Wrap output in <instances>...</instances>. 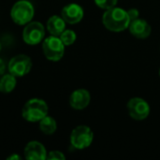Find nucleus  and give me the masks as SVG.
I'll return each instance as SVG.
<instances>
[{
	"instance_id": "16",
	"label": "nucleus",
	"mask_w": 160,
	"mask_h": 160,
	"mask_svg": "<svg viewBox=\"0 0 160 160\" xmlns=\"http://www.w3.org/2000/svg\"><path fill=\"white\" fill-rule=\"evenodd\" d=\"M59 38H60V39L62 40V42L64 43L65 46H70L75 42L76 38H77V36H76V33L73 30L65 29L63 31V33L59 36Z\"/></svg>"
},
{
	"instance_id": "6",
	"label": "nucleus",
	"mask_w": 160,
	"mask_h": 160,
	"mask_svg": "<svg viewBox=\"0 0 160 160\" xmlns=\"http://www.w3.org/2000/svg\"><path fill=\"white\" fill-rule=\"evenodd\" d=\"M45 28L39 22H30L25 24L22 31V39L28 45H37L43 41Z\"/></svg>"
},
{
	"instance_id": "23",
	"label": "nucleus",
	"mask_w": 160,
	"mask_h": 160,
	"mask_svg": "<svg viewBox=\"0 0 160 160\" xmlns=\"http://www.w3.org/2000/svg\"><path fill=\"white\" fill-rule=\"evenodd\" d=\"M159 77H160V68H159Z\"/></svg>"
},
{
	"instance_id": "21",
	"label": "nucleus",
	"mask_w": 160,
	"mask_h": 160,
	"mask_svg": "<svg viewBox=\"0 0 160 160\" xmlns=\"http://www.w3.org/2000/svg\"><path fill=\"white\" fill-rule=\"evenodd\" d=\"M22 158L19 155H16V154H12L10 155L9 157L7 158V160H20Z\"/></svg>"
},
{
	"instance_id": "15",
	"label": "nucleus",
	"mask_w": 160,
	"mask_h": 160,
	"mask_svg": "<svg viewBox=\"0 0 160 160\" xmlns=\"http://www.w3.org/2000/svg\"><path fill=\"white\" fill-rule=\"evenodd\" d=\"M39 129L45 135H52L57 129V124L54 118L46 115L39 121Z\"/></svg>"
},
{
	"instance_id": "10",
	"label": "nucleus",
	"mask_w": 160,
	"mask_h": 160,
	"mask_svg": "<svg viewBox=\"0 0 160 160\" xmlns=\"http://www.w3.org/2000/svg\"><path fill=\"white\" fill-rule=\"evenodd\" d=\"M23 154L27 160H45L48 155L44 145L37 141L29 142L24 147Z\"/></svg>"
},
{
	"instance_id": "2",
	"label": "nucleus",
	"mask_w": 160,
	"mask_h": 160,
	"mask_svg": "<svg viewBox=\"0 0 160 160\" xmlns=\"http://www.w3.org/2000/svg\"><path fill=\"white\" fill-rule=\"evenodd\" d=\"M48 112L49 108L45 100L41 98H31L23 105L22 116L27 122L37 123L48 115Z\"/></svg>"
},
{
	"instance_id": "18",
	"label": "nucleus",
	"mask_w": 160,
	"mask_h": 160,
	"mask_svg": "<svg viewBox=\"0 0 160 160\" xmlns=\"http://www.w3.org/2000/svg\"><path fill=\"white\" fill-rule=\"evenodd\" d=\"M47 159L48 160H64L66 159L65 155L60 152V151H51L47 155Z\"/></svg>"
},
{
	"instance_id": "9",
	"label": "nucleus",
	"mask_w": 160,
	"mask_h": 160,
	"mask_svg": "<svg viewBox=\"0 0 160 160\" xmlns=\"http://www.w3.org/2000/svg\"><path fill=\"white\" fill-rule=\"evenodd\" d=\"M83 15V8L76 3L68 4L61 10L62 18L65 20L67 23L69 24H75L80 22L82 20Z\"/></svg>"
},
{
	"instance_id": "1",
	"label": "nucleus",
	"mask_w": 160,
	"mask_h": 160,
	"mask_svg": "<svg viewBox=\"0 0 160 160\" xmlns=\"http://www.w3.org/2000/svg\"><path fill=\"white\" fill-rule=\"evenodd\" d=\"M102 22L104 26L112 32H122L128 28L130 20L127 10L113 7L104 12L102 16Z\"/></svg>"
},
{
	"instance_id": "19",
	"label": "nucleus",
	"mask_w": 160,
	"mask_h": 160,
	"mask_svg": "<svg viewBox=\"0 0 160 160\" xmlns=\"http://www.w3.org/2000/svg\"><path fill=\"white\" fill-rule=\"evenodd\" d=\"M128 12V18L130 20V22L134 21V20H137L139 19L140 17V12L137 8H130L128 10H127Z\"/></svg>"
},
{
	"instance_id": "13",
	"label": "nucleus",
	"mask_w": 160,
	"mask_h": 160,
	"mask_svg": "<svg viewBox=\"0 0 160 160\" xmlns=\"http://www.w3.org/2000/svg\"><path fill=\"white\" fill-rule=\"evenodd\" d=\"M66 22L62 16L52 15L47 21V29L52 36L59 37L66 29Z\"/></svg>"
},
{
	"instance_id": "20",
	"label": "nucleus",
	"mask_w": 160,
	"mask_h": 160,
	"mask_svg": "<svg viewBox=\"0 0 160 160\" xmlns=\"http://www.w3.org/2000/svg\"><path fill=\"white\" fill-rule=\"evenodd\" d=\"M5 70H6V64H5V62L0 58V76H2V75L5 73Z\"/></svg>"
},
{
	"instance_id": "17",
	"label": "nucleus",
	"mask_w": 160,
	"mask_h": 160,
	"mask_svg": "<svg viewBox=\"0 0 160 160\" xmlns=\"http://www.w3.org/2000/svg\"><path fill=\"white\" fill-rule=\"evenodd\" d=\"M118 0H95V3L98 7L102 9H110L113 7H116Z\"/></svg>"
},
{
	"instance_id": "4",
	"label": "nucleus",
	"mask_w": 160,
	"mask_h": 160,
	"mask_svg": "<svg viewBox=\"0 0 160 160\" xmlns=\"http://www.w3.org/2000/svg\"><path fill=\"white\" fill-rule=\"evenodd\" d=\"M42 51L48 60L56 62L64 56L65 45L59 37L51 35L42 41Z\"/></svg>"
},
{
	"instance_id": "3",
	"label": "nucleus",
	"mask_w": 160,
	"mask_h": 160,
	"mask_svg": "<svg viewBox=\"0 0 160 160\" xmlns=\"http://www.w3.org/2000/svg\"><path fill=\"white\" fill-rule=\"evenodd\" d=\"M35 8L28 0L17 1L10 9L11 20L18 25H25L30 22L34 17Z\"/></svg>"
},
{
	"instance_id": "5",
	"label": "nucleus",
	"mask_w": 160,
	"mask_h": 160,
	"mask_svg": "<svg viewBox=\"0 0 160 160\" xmlns=\"http://www.w3.org/2000/svg\"><path fill=\"white\" fill-rule=\"evenodd\" d=\"M94 140V133L87 126H79L75 128L70 134L71 145L79 150L85 149L91 145Z\"/></svg>"
},
{
	"instance_id": "7",
	"label": "nucleus",
	"mask_w": 160,
	"mask_h": 160,
	"mask_svg": "<svg viewBox=\"0 0 160 160\" xmlns=\"http://www.w3.org/2000/svg\"><path fill=\"white\" fill-rule=\"evenodd\" d=\"M32 66V60L28 55L18 54L9 60L8 69L15 77H23L30 72Z\"/></svg>"
},
{
	"instance_id": "11",
	"label": "nucleus",
	"mask_w": 160,
	"mask_h": 160,
	"mask_svg": "<svg viewBox=\"0 0 160 160\" xmlns=\"http://www.w3.org/2000/svg\"><path fill=\"white\" fill-rule=\"evenodd\" d=\"M91 100L90 93L86 89H77L69 97V104L74 110H84Z\"/></svg>"
},
{
	"instance_id": "12",
	"label": "nucleus",
	"mask_w": 160,
	"mask_h": 160,
	"mask_svg": "<svg viewBox=\"0 0 160 160\" xmlns=\"http://www.w3.org/2000/svg\"><path fill=\"white\" fill-rule=\"evenodd\" d=\"M128 29L130 34L137 38H146L150 36L152 31L151 25L145 20L140 18L130 22Z\"/></svg>"
},
{
	"instance_id": "22",
	"label": "nucleus",
	"mask_w": 160,
	"mask_h": 160,
	"mask_svg": "<svg viewBox=\"0 0 160 160\" xmlns=\"http://www.w3.org/2000/svg\"><path fill=\"white\" fill-rule=\"evenodd\" d=\"M1 49H2V45H1V43H0V52H1Z\"/></svg>"
},
{
	"instance_id": "8",
	"label": "nucleus",
	"mask_w": 160,
	"mask_h": 160,
	"mask_svg": "<svg viewBox=\"0 0 160 160\" xmlns=\"http://www.w3.org/2000/svg\"><path fill=\"white\" fill-rule=\"evenodd\" d=\"M127 109L131 118L137 121L144 120L150 113V106L142 98H133L128 100Z\"/></svg>"
},
{
	"instance_id": "14",
	"label": "nucleus",
	"mask_w": 160,
	"mask_h": 160,
	"mask_svg": "<svg viewBox=\"0 0 160 160\" xmlns=\"http://www.w3.org/2000/svg\"><path fill=\"white\" fill-rule=\"evenodd\" d=\"M17 77L11 73L3 74L0 79V92L3 94H8L14 90L17 84Z\"/></svg>"
}]
</instances>
